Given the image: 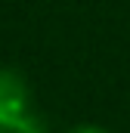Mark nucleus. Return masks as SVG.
Segmentation results:
<instances>
[{
    "label": "nucleus",
    "instance_id": "obj_1",
    "mask_svg": "<svg viewBox=\"0 0 130 133\" xmlns=\"http://www.w3.org/2000/svg\"><path fill=\"white\" fill-rule=\"evenodd\" d=\"M28 81L16 71V68L0 65V111L9 108H28Z\"/></svg>",
    "mask_w": 130,
    "mask_h": 133
},
{
    "label": "nucleus",
    "instance_id": "obj_2",
    "mask_svg": "<svg viewBox=\"0 0 130 133\" xmlns=\"http://www.w3.org/2000/svg\"><path fill=\"white\" fill-rule=\"evenodd\" d=\"M0 133H47V127L31 108H9L0 111Z\"/></svg>",
    "mask_w": 130,
    "mask_h": 133
},
{
    "label": "nucleus",
    "instance_id": "obj_3",
    "mask_svg": "<svg viewBox=\"0 0 130 133\" xmlns=\"http://www.w3.org/2000/svg\"><path fill=\"white\" fill-rule=\"evenodd\" d=\"M68 133H112L105 127H96V124H81V127H71Z\"/></svg>",
    "mask_w": 130,
    "mask_h": 133
}]
</instances>
